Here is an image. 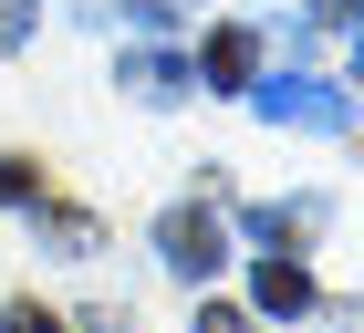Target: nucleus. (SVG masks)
Wrapping results in <instances>:
<instances>
[{
  "mask_svg": "<svg viewBox=\"0 0 364 333\" xmlns=\"http://www.w3.org/2000/svg\"><path fill=\"white\" fill-rule=\"evenodd\" d=\"M156 260H167L177 281H208V271L229 260V229H219V208H198V198H188V208H167V219H156Z\"/></svg>",
  "mask_w": 364,
  "mask_h": 333,
  "instance_id": "nucleus-1",
  "label": "nucleus"
},
{
  "mask_svg": "<svg viewBox=\"0 0 364 333\" xmlns=\"http://www.w3.org/2000/svg\"><path fill=\"white\" fill-rule=\"evenodd\" d=\"M250 105L271 115V125H323V136H343V94L333 83H312V73H271V83H250Z\"/></svg>",
  "mask_w": 364,
  "mask_h": 333,
  "instance_id": "nucleus-2",
  "label": "nucleus"
},
{
  "mask_svg": "<svg viewBox=\"0 0 364 333\" xmlns=\"http://www.w3.org/2000/svg\"><path fill=\"white\" fill-rule=\"evenodd\" d=\"M188 83H208V94H250V83H260V31L219 21V31H208V53L188 63Z\"/></svg>",
  "mask_w": 364,
  "mask_h": 333,
  "instance_id": "nucleus-3",
  "label": "nucleus"
},
{
  "mask_svg": "<svg viewBox=\"0 0 364 333\" xmlns=\"http://www.w3.org/2000/svg\"><path fill=\"white\" fill-rule=\"evenodd\" d=\"M125 83H136V105H177L188 94V63L177 53H125Z\"/></svg>",
  "mask_w": 364,
  "mask_h": 333,
  "instance_id": "nucleus-4",
  "label": "nucleus"
},
{
  "mask_svg": "<svg viewBox=\"0 0 364 333\" xmlns=\"http://www.w3.org/2000/svg\"><path fill=\"white\" fill-rule=\"evenodd\" d=\"M260 312H281V323H291V312H312V281H302V260H260Z\"/></svg>",
  "mask_w": 364,
  "mask_h": 333,
  "instance_id": "nucleus-5",
  "label": "nucleus"
},
{
  "mask_svg": "<svg viewBox=\"0 0 364 333\" xmlns=\"http://www.w3.org/2000/svg\"><path fill=\"white\" fill-rule=\"evenodd\" d=\"M31 229H42L63 260H84V250H94V219H84V208H42V198H31Z\"/></svg>",
  "mask_w": 364,
  "mask_h": 333,
  "instance_id": "nucleus-6",
  "label": "nucleus"
},
{
  "mask_svg": "<svg viewBox=\"0 0 364 333\" xmlns=\"http://www.w3.org/2000/svg\"><path fill=\"white\" fill-rule=\"evenodd\" d=\"M250 229H260V240H302L312 208H302V198H271V208H250Z\"/></svg>",
  "mask_w": 364,
  "mask_h": 333,
  "instance_id": "nucleus-7",
  "label": "nucleus"
},
{
  "mask_svg": "<svg viewBox=\"0 0 364 333\" xmlns=\"http://www.w3.org/2000/svg\"><path fill=\"white\" fill-rule=\"evenodd\" d=\"M31 198H42V177H31L21 157H0V208H31Z\"/></svg>",
  "mask_w": 364,
  "mask_h": 333,
  "instance_id": "nucleus-8",
  "label": "nucleus"
},
{
  "mask_svg": "<svg viewBox=\"0 0 364 333\" xmlns=\"http://www.w3.org/2000/svg\"><path fill=\"white\" fill-rule=\"evenodd\" d=\"M21 31H31V0H0V53H11Z\"/></svg>",
  "mask_w": 364,
  "mask_h": 333,
  "instance_id": "nucleus-9",
  "label": "nucleus"
},
{
  "mask_svg": "<svg viewBox=\"0 0 364 333\" xmlns=\"http://www.w3.org/2000/svg\"><path fill=\"white\" fill-rule=\"evenodd\" d=\"M11 333H73V323H53L42 302H21V312H11Z\"/></svg>",
  "mask_w": 364,
  "mask_h": 333,
  "instance_id": "nucleus-10",
  "label": "nucleus"
},
{
  "mask_svg": "<svg viewBox=\"0 0 364 333\" xmlns=\"http://www.w3.org/2000/svg\"><path fill=\"white\" fill-rule=\"evenodd\" d=\"M198 333H250V312H219V302H208V312H198Z\"/></svg>",
  "mask_w": 364,
  "mask_h": 333,
  "instance_id": "nucleus-11",
  "label": "nucleus"
},
{
  "mask_svg": "<svg viewBox=\"0 0 364 333\" xmlns=\"http://www.w3.org/2000/svg\"><path fill=\"white\" fill-rule=\"evenodd\" d=\"M312 21H333V31H343V21H354V0H312Z\"/></svg>",
  "mask_w": 364,
  "mask_h": 333,
  "instance_id": "nucleus-12",
  "label": "nucleus"
}]
</instances>
